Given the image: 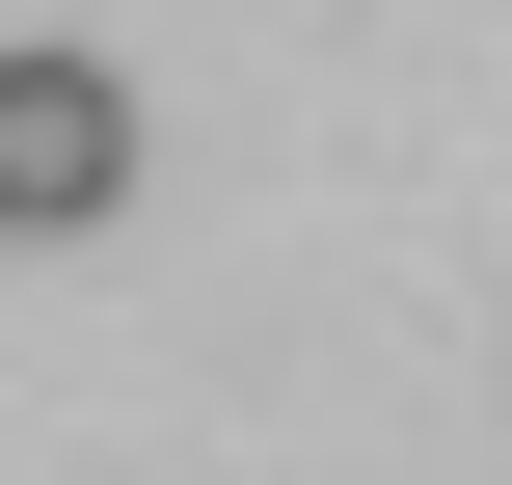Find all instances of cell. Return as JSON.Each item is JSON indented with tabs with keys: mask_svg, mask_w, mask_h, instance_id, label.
<instances>
[{
	"mask_svg": "<svg viewBox=\"0 0 512 485\" xmlns=\"http://www.w3.org/2000/svg\"><path fill=\"white\" fill-rule=\"evenodd\" d=\"M108 189H135V81L27 27V54H0V216H27V243H81Z\"/></svg>",
	"mask_w": 512,
	"mask_h": 485,
	"instance_id": "1",
	"label": "cell"
}]
</instances>
